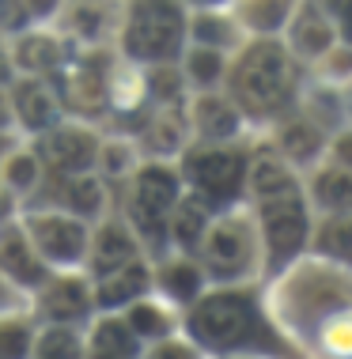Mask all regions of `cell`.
Instances as JSON below:
<instances>
[{
	"label": "cell",
	"instance_id": "6da1fadb",
	"mask_svg": "<svg viewBox=\"0 0 352 359\" xmlns=\"http://www.w3.org/2000/svg\"><path fill=\"white\" fill-rule=\"evenodd\" d=\"M292 69L280 46H254L235 72V95L254 114H269L288 99Z\"/></svg>",
	"mask_w": 352,
	"mask_h": 359
},
{
	"label": "cell",
	"instance_id": "7a4b0ae2",
	"mask_svg": "<svg viewBox=\"0 0 352 359\" xmlns=\"http://www.w3.org/2000/svg\"><path fill=\"white\" fill-rule=\"evenodd\" d=\"M182 42V15L171 0H141L125 31V50L144 61H163Z\"/></svg>",
	"mask_w": 352,
	"mask_h": 359
},
{
	"label": "cell",
	"instance_id": "3957f363",
	"mask_svg": "<svg viewBox=\"0 0 352 359\" xmlns=\"http://www.w3.org/2000/svg\"><path fill=\"white\" fill-rule=\"evenodd\" d=\"M193 333L201 337L209 348H231L239 344L242 337L250 333L254 325V314H250V303L239 295H212L193 310Z\"/></svg>",
	"mask_w": 352,
	"mask_h": 359
},
{
	"label": "cell",
	"instance_id": "277c9868",
	"mask_svg": "<svg viewBox=\"0 0 352 359\" xmlns=\"http://www.w3.org/2000/svg\"><path fill=\"white\" fill-rule=\"evenodd\" d=\"M266 235L273 246V261H285L303 246V235H307V216H303V205L292 193H280V201H269L266 205Z\"/></svg>",
	"mask_w": 352,
	"mask_h": 359
},
{
	"label": "cell",
	"instance_id": "5b68a950",
	"mask_svg": "<svg viewBox=\"0 0 352 359\" xmlns=\"http://www.w3.org/2000/svg\"><path fill=\"white\" fill-rule=\"evenodd\" d=\"M174 197H178V189H174V178L167 170L148 167L141 174V182H136V219L152 238L163 235V216L174 205Z\"/></svg>",
	"mask_w": 352,
	"mask_h": 359
},
{
	"label": "cell",
	"instance_id": "8992f818",
	"mask_svg": "<svg viewBox=\"0 0 352 359\" xmlns=\"http://www.w3.org/2000/svg\"><path fill=\"white\" fill-rule=\"evenodd\" d=\"M190 174L201 186V193H209L212 201H228L242 182V159L231 151H204L197 159H190Z\"/></svg>",
	"mask_w": 352,
	"mask_h": 359
},
{
	"label": "cell",
	"instance_id": "52a82bcc",
	"mask_svg": "<svg viewBox=\"0 0 352 359\" xmlns=\"http://www.w3.org/2000/svg\"><path fill=\"white\" fill-rule=\"evenodd\" d=\"M34 242L46 257H57V261H76L84 254V231L68 219H38Z\"/></svg>",
	"mask_w": 352,
	"mask_h": 359
},
{
	"label": "cell",
	"instance_id": "ba28073f",
	"mask_svg": "<svg viewBox=\"0 0 352 359\" xmlns=\"http://www.w3.org/2000/svg\"><path fill=\"white\" fill-rule=\"evenodd\" d=\"M46 151H50L53 167L84 170V167H91V159H95V140L84 137V133H53V137L46 140Z\"/></svg>",
	"mask_w": 352,
	"mask_h": 359
},
{
	"label": "cell",
	"instance_id": "9c48e42d",
	"mask_svg": "<svg viewBox=\"0 0 352 359\" xmlns=\"http://www.w3.org/2000/svg\"><path fill=\"white\" fill-rule=\"evenodd\" d=\"M0 265H4L15 280H23V284H38V280L46 276V269L31 257V246H27L15 231L0 238Z\"/></svg>",
	"mask_w": 352,
	"mask_h": 359
},
{
	"label": "cell",
	"instance_id": "30bf717a",
	"mask_svg": "<svg viewBox=\"0 0 352 359\" xmlns=\"http://www.w3.org/2000/svg\"><path fill=\"white\" fill-rule=\"evenodd\" d=\"M209 261H212V269H220V273H235V269L247 261V238H242V231L239 227L212 231V238H209Z\"/></svg>",
	"mask_w": 352,
	"mask_h": 359
},
{
	"label": "cell",
	"instance_id": "8fae6325",
	"mask_svg": "<svg viewBox=\"0 0 352 359\" xmlns=\"http://www.w3.org/2000/svg\"><path fill=\"white\" fill-rule=\"evenodd\" d=\"M144 284H148L144 269L141 265H125V269H117L114 276H106V284L99 287V303L103 306H122V303H129V299L141 295Z\"/></svg>",
	"mask_w": 352,
	"mask_h": 359
},
{
	"label": "cell",
	"instance_id": "7c38bea8",
	"mask_svg": "<svg viewBox=\"0 0 352 359\" xmlns=\"http://www.w3.org/2000/svg\"><path fill=\"white\" fill-rule=\"evenodd\" d=\"M15 110L19 118H23V125H31V129H46V125L53 121V99L46 95V87L38 83H23L15 91Z\"/></svg>",
	"mask_w": 352,
	"mask_h": 359
},
{
	"label": "cell",
	"instance_id": "4fadbf2b",
	"mask_svg": "<svg viewBox=\"0 0 352 359\" xmlns=\"http://www.w3.org/2000/svg\"><path fill=\"white\" fill-rule=\"evenodd\" d=\"M133 257V242L122 227H106L99 242H95V269L99 273H117L125 261Z\"/></svg>",
	"mask_w": 352,
	"mask_h": 359
},
{
	"label": "cell",
	"instance_id": "5bb4252c",
	"mask_svg": "<svg viewBox=\"0 0 352 359\" xmlns=\"http://www.w3.org/2000/svg\"><path fill=\"white\" fill-rule=\"evenodd\" d=\"M46 310H50V318H61V322H72V318H80L87 310V295L80 284H72V280H65V284L50 287V295H46Z\"/></svg>",
	"mask_w": 352,
	"mask_h": 359
},
{
	"label": "cell",
	"instance_id": "9a60e30c",
	"mask_svg": "<svg viewBox=\"0 0 352 359\" xmlns=\"http://www.w3.org/2000/svg\"><path fill=\"white\" fill-rule=\"evenodd\" d=\"M95 352L117 355V359H133V355H136V337H133V329L122 325V322L99 325V333H95Z\"/></svg>",
	"mask_w": 352,
	"mask_h": 359
},
{
	"label": "cell",
	"instance_id": "2e32d148",
	"mask_svg": "<svg viewBox=\"0 0 352 359\" xmlns=\"http://www.w3.org/2000/svg\"><path fill=\"white\" fill-rule=\"evenodd\" d=\"M197 121L209 137H231L235 133V114L228 110V102H216V99H204L197 106Z\"/></svg>",
	"mask_w": 352,
	"mask_h": 359
},
{
	"label": "cell",
	"instance_id": "e0dca14e",
	"mask_svg": "<svg viewBox=\"0 0 352 359\" xmlns=\"http://www.w3.org/2000/svg\"><path fill=\"white\" fill-rule=\"evenodd\" d=\"M19 65L31 72H46L57 65V46L50 38H27L23 46H19Z\"/></svg>",
	"mask_w": 352,
	"mask_h": 359
},
{
	"label": "cell",
	"instance_id": "ac0fdd59",
	"mask_svg": "<svg viewBox=\"0 0 352 359\" xmlns=\"http://www.w3.org/2000/svg\"><path fill=\"white\" fill-rule=\"evenodd\" d=\"M296 46H299L303 53H322L330 46V27L322 23L315 12H307L296 23Z\"/></svg>",
	"mask_w": 352,
	"mask_h": 359
},
{
	"label": "cell",
	"instance_id": "d6986e66",
	"mask_svg": "<svg viewBox=\"0 0 352 359\" xmlns=\"http://www.w3.org/2000/svg\"><path fill=\"white\" fill-rule=\"evenodd\" d=\"M68 99L80 106V110H95V106L103 102V80H99V72L84 69L76 80H68Z\"/></svg>",
	"mask_w": 352,
	"mask_h": 359
},
{
	"label": "cell",
	"instance_id": "ffe728a7",
	"mask_svg": "<svg viewBox=\"0 0 352 359\" xmlns=\"http://www.w3.org/2000/svg\"><path fill=\"white\" fill-rule=\"evenodd\" d=\"M318 197L326 201V205H334V208H352V174H341V170L322 174Z\"/></svg>",
	"mask_w": 352,
	"mask_h": 359
},
{
	"label": "cell",
	"instance_id": "44dd1931",
	"mask_svg": "<svg viewBox=\"0 0 352 359\" xmlns=\"http://www.w3.org/2000/svg\"><path fill=\"white\" fill-rule=\"evenodd\" d=\"M288 4H292V0H250L247 19H250L254 27H258V31H273V27L285 23Z\"/></svg>",
	"mask_w": 352,
	"mask_h": 359
},
{
	"label": "cell",
	"instance_id": "7402d4cb",
	"mask_svg": "<svg viewBox=\"0 0 352 359\" xmlns=\"http://www.w3.org/2000/svg\"><path fill=\"white\" fill-rule=\"evenodd\" d=\"M254 189H258L261 197H273V193H292V178L277 167V163H258V170H254Z\"/></svg>",
	"mask_w": 352,
	"mask_h": 359
},
{
	"label": "cell",
	"instance_id": "603a6c76",
	"mask_svg": "<svg viewBox=\"0 0 352 359\" xmlns=\"http://www.w3.org/2000/svg\"><path fill=\"white\" fill-rule=\"evenodd\" d=\"M201 231H204V208L197 201H190V205H182L178 219H174V235H178L185 246H193V242L201 238Z\"/></svg>",
	"mask_w": 352,
	"mask_h": 359
},
{
	"label": "cell",
	"instance_id": "cb8c5ba5",
	"mask_svg": "<svg viewBox=\"0 0 352 359\" xmlns=\"http://www.w3.org/2000/svg\"><path fill=\"white\" fill-rule=\"evenodd\" d=\"M285 148H288V155H296V159H311L315 148H318V133L311 129V125H303V121L288 125L285 129Z\"/></svg>",
	"mask_w": 352,
	"mask_h": 359
},
{
	"label": "cell",
	"instance_id": "d4e9b609",
	"mask_svg": "<svg viewBox=\"0 0 352 359\" xmlns=\"http://www.w3.org/2000/svg\"><path fill=\"white\" fill-rule=\"evenodd\" d=\"M42 359H80V344H76L72 333H65V329H53V333L42 337Z\"/></svg>",
	"mask_w": 352,
	"mask_h": 359
},
{
	"label": "cell",
	"instance_id": "484cf974",
	"mask_svg": "<svg viewBox=\"0 0 352 359\" xmlns=\"http://www.w3.org/2000/svg\"><path fill=\"white\" fill-rule=\"evenodd\" d=\"M322 246H326L330 254H337V257L352 261V219L326 227V235H322Z\"/></svg>",
	"mask_w": 352,
	"mask_h": 359
},
{
	"label": "cell",
	"instance_id": "4316f807",
	"mask_svg": "<svg viewBox=\"0 0 352 359\" xmlns=\"http://www.w3.org/2000/svg\"><path fill=\"white\" fill-rule=\"evenodd\" d=\"M23 355H27V329L0 325V359H23Z\"/></svg>",
	"mask_w": 352,
	"mask_h": 359
},
{
	"label": "cell",
	"instance_id": "83f0119b",
	"mask_svg": "<svg viewBox=\"0 0 352 359\" xmlns=\"http://www.w3.org/2000/svg\"><path fill=\"white\" fill-rule=\"evenodd\" d=\"M197 284H201V276L193 273L190 265H174L167 273V287H171V295H178V299L197 295Z\"/></svg>",
	"mask_w": 352,
	"mask_h": 359
},
{
	"label": "cell",
	"instance_id": "f1b7e54d",
	"mask_svg": "<svg viewBox=\"0 0 352 359\" xmlns=\"http://www.w3.org/2000/svg\"><path fill=\"white\" fill-rule=\"evenodd\" d=\"M68 201H72L76 212H95L103 201V193L95 182H72V186H68Z\"/></svg>",
	"mask_w": 352,
	"mask_h": 359
},
{
	"label": "cell",
	"instance_id": "f546056e",
	"mask_svg": "<svg viewBox=\"0 0 352 359\" xmlns=\"http://www.w3.org/2000/svg\"><path fill=\"white\" fill-rule=\"evenodd\" d=\"M190 72H193V80H197V83H212L220 76V57L212 50H197L190 57Z\"/></svg>",
	"mask_w": 352,
	"mask_h": 359
},
{
	"label": "cell",
	"instance_id": "4dcf8cb0",
	"mask_svg": "<svg viewBox=\"0 0 352 359\" xmlns=\"http://www.w3.org/2000/svg\"><path fill=\"white\" fill-rule=\"evenodd\" d=\"M178 121H174V118H167V121H159V125H155V129L148 133V144H152V148H174V144H178Z\"/></svg>",
	"mask_w": 352,
	"mask_h": 359
},
{
	"label": "cell",
	"instance_id": "1f68e13d",
	"mask_svg": "<svg viewBox=\"0 0 352 359\" xmlns=\"http://www.w3.org/2000/svg\"><path fill=\"white\" fill-rule=\"evenodd\" d=\"M8 182H12V186H31V182H34V159H31V155L12 159V167H8Z\"/></svg>",
	"mask_w": 352,
	"mask_h": 359
},
{
	"label": "cell",
	"instance_id": "d6a6232c",
	"mask_svg": "<svg viewBox=\"0 0 352 359\" xmlns=\"http://www.w3.org/2000/svg\"><path fill=\"white\" fill-rule=\"evenodd\" d=\"M133 329L136 333H163V318L155 314V310H148V306H136L133 310Z\"/></svg>",
	"mask_w": 352,
	"mask_h": 359
},
{
	"label": "cell",
	"instance_id": "836d02e7",
	"mask_svg": "<svg viewBox=\"0 0 352 359\" xmlns=\"http://www.w3.org/2000/svg\"><path fill=\"white\" fill-rule=\"evenodd\" d=\"M197 38L201 42H228L231 31H228V23H220V19H197Z\"/></svg>",
	"mask_w": 352,
	"mask_h": 359
},
{
	"label": "cell",
	"instance_id": "e575fe53",
	"mask_svg": "<svg viewBox=\"0 0 352 359\" xmlns=\"http://www.w3.org/2000/svg\"><path fill=\"white\" fill-rule=\"evenodd\" d=\"M27 15V4L19 0H0V27H19Z\"/></svg>",
	"mask_w": 352,
	"mask_h": 359
},
{
	"label": "cell",
	"instance_id": "d590c367",
	"mask_svg": "<svg viewBox=\"0 0 352 359\" xmlns=\"http://www.w3.org/2000/svg\"><path fill=\"white\" fill-rule=\"evenodd\" d=\"M152 83H155V91H159L163 99H171V95L178 91V80H174V72H159V76H155Z\"/></svg>",
	"mask_w": 352,
	"mask_h": 359
},
{
	"label": "cell",
	"instance_id": "8d00e7d4",
	"mask_svg": "<svg viewBox=\"0 0 352 359\" xmlns=\"http://www.w3.org/2000/svg\"><path fill=\"white\" fill-rule=\"evenodd\" d=\"M152 359H193V355L185 352V348H178V344H167V348H159Z\"/></svg>",
	"mask_w": 352,
	"mask_h": 359
},
{
	"label": "cell",
	"instance_id": "74e56055",
	"mask_svg": "<svg viewBox=\"0 0 352 359\" xmlns=\"http://www.w3.org/2000/svg\"><path fill=\"white\" fill-rule=\"evenodd\" d=\"M337 155H341V163H348V167H352V133L337 140Z\"/></svg>",
	"mask_w": 352,
	"mask_h": 359
},
{
	"label": "cell",
	"instance_id": "f35d334b",
	"mask_svg": "<svg viewBox=\"0 0 352 359\" xmlns=\"http://www.w3.org/2000/svg\"><path fill=\"white\" fill-rule=\"evenodd\" d=\"M53 4H57V0H27V8H31L34 15H46V12H53Z\"/></svg>",
	"mask_w": 352,
	"mask_h": 359
},
{
	"label": "cell",
	"instance_id": "ab89813d",
	"mask_svg": "<svg viewBox=\"0 0 352 359\" xmlns=\"http://www.w3.org/2000/svg\"><path fill=\"white\" fill-rule=\"evenodd\" d=\"M341 15H345V31L352 34V0H348V8H345V12H341Z\"/></svg>",
	"mask_w": 352,
	"mask_h": 359
},
{
	"label": "cell",
	"instance_id": "60d3db41",
	"mask_svg": "<svg viewBox=\"0 0 352 359\" xmlns=\"http://www.w3.org/2000/svg\"><path fill=\"white\" fill-rule=\"evenodd\" d=\"M8 121V106H4V99H0V125Z\"/></svg>",
	"mask_w": 352,
	"mask_h": 359
},
{
	"label": "cell",
	"instance_id": "b9f144b4",
	"mask_svg": "<svg viewBox=\"0 0 352 359\" xmlns=\"http://www.w3.org/2000/svg\"><path fill=\"white\" fill-rule=\"evenodd\" d=\"M8 76V65H4V53H0V80Z\"/></svg>",
	"mask_w": 352,
	"mask_h": 359
},
{
	"label": "cell",
	"instance_id": "7bdbcfd3",
	"mask_svg": "<svg viewBox=\"0 0 352 359\" xmlns=\"http://www.w3.org/2000/svg\"><path fill=\"white\" fill-rule=\"evenodd\" d=\"M91 359H117V355H103V352H95Z\"/></svg>",
	"mask_w": 352,
	"mask_h": 359
}]
</instances>
